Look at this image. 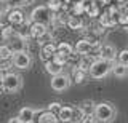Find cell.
<instances>
[{
  "instance_id": "1",
  "label": "cell",
  "mask_w": 128,
  "mask_h": 123,
  "mask_svg": "<svg viewBox=\"0 0 128 123\" xmlns=\"http://www.w3.org/2000/svg\"><path fill=\"white\" fill-rule=\"evenodd\" d=\"M112 67H114V61H107V59H96L93 62V66H91L90 69V77L94 78V80H101V78L107 77L110 72H112Z\"/></svg>"
},
{
  "instance_id": "2",
  "label": "cell",
  "mask_w": 128,
  "mask_h": 123,
  "mask_svg": "<svg viewBox=\"0 0 128 123\" xmlns=\"http://www.w3.org/2000/svg\"><path fill=\"white\" fill-rule=\"evenodd\" d=\"M94 115L99 123H110L117 115V110L110 102H99L94 107Z\"/></svg>"
},
{
  "instance_id": "3",
  "label": "cell",
  "mask_w": 128,
  "mask_h": 123,
  "mask_svg": "<svg viewBox=\"0 0 128 123\" xmlns=\"http://www.w3.org/2000/svg\"><path fill=\"white\" fill-rule=\"evenodd\" d=\"M22 86V78L21 75H18L16 72H6L3 75V91L5 93H18Z\"/></svg>"
},
{
  "instance_id": "4",
  "label": "cell",
  "mask_w": 128,
  "mask_h": 123,
  "mask_svg": "<svg viewBox=\"0 0 128 123\" xmlns=\"http://www.w3.org/2000/svg\"><path fill=\"white\" fill-rule=\"evenodd\" d=\"M53 11L48 8L46 5H38L35 6L34 10H32L30 13V21L32 22H42V24H50L51 21H53Z\"/></svg>"
},
{
  "instance_id": "5",
  "label": "cell",
  "mask_w": 128,
  "mask_h": 123,
  "mask_svg": "<svg viewBox=\"0 0 128 123\" xmlns=\"http://www.w3.org/2000/svg\"><path fill=\"white\" fill-rule=\"evenodd\" d=\"M72 83V77H69L67 74H58V75H53L51 77V90L58 91V93H61V91H66L67 88L70 86Z\"/></svg>"
},
{
  "instance_id": "6",
  "label": "cell",
  "mask_w": 128,
  "mask_h": 123,
  "mask_svg": "<svg viewBox=\"0 0 128 123\" xmlns=\"http://www.w3.org/2000/svg\"><path fill=\"white\" fill-rule=\"evenodd\" d=\"M11 62H13V66L16 67V69L26 70V69H29L30 64H32V58H30V54L24 50V51H18V53H14L13 58H11Z\"/></svg>"
},
{
  "instance_id": "7",
  "label": "cell",
  "mask_w": 128,
  "mask_h": 123,
  "mask_svg": "<svg viewBox=\"0 0 128 123\" xmlns=\"http://www.w3.org/2000/svg\"><path fill=\"white\" fill-rule=\"evenodd\" d=\"M29 34L35 40H42V38H45L48 35V27H46V24H42V22H30Z\"/></svg>"
},
{
  "instance_id": "8",
  "label": "cell",
  "mask_w": 128,
  "mask_h": 123,
  "mask_svg": "<svg viewBox=\"0 0 128 123\" xmlns=\"http://www.w3.org/2000/svg\"><path fill=\"white\" fill-rule=\"evenodd\" d=\"M6 21H8V24H11L14 27H19L26 22V18H24V13L19 8H13L6 13Z\"/></svg>"
},
{
  "instance_id": "9",
  "label": "cell",
  "mask_w": 128,
  "mask_h": 123,
  "mask_svg": "<svg viewBox=\"0 0 128 123\" xmlns=\"http://www.w3.org/2000/svg\"><path fill=\"white\" fill-rule=\"evenodd\" d=\"M35 123H61L58 118V114L51 112V110H40L37 112V117H35Z\"/></svg>"
},
{
  "instance_id": "10",
  "label": "cell",
  "mask_w": 128,
  "mask_h": 123,
  "mask_svg": "<svg viewBox=\"0 0 128 123\" xmlns=\"http://www.w3.org/2000/svg\"><path fill=\"white\" fill-rule=\"evenodd\" d=\"M93 40H90V38H82V40H78L75 43L74 50L75 53L80 54V56H85V54H91V50H93Z\"/></svg>"
},
{
  "instance_id": "11",
  "label": "cell",
  "mask_w": 128,
  "mask_h": 123,
  "mask_svg": "<svg viewBox=\"0 0 128 123\" xmlns=\"http://www.w3.org/2000/svg\"><path fill=\"white\" fill-rule=\"evenodd\" d=\"M58 51V45L53 42H45L42 45V50H40V58L43 59V62L45 61H50V59H53L54 53Z\"/></svg>"
},
{
  "instance_id": "12",
  "label": "cell",
  "mask_w": 128,
  "mask_h": 123,
  "mask_svg": "<svg viewBox=\"0 0 128 123\" xmlns=\"http://www.w3.org/2000/svg\"><path fill=\"white\" fill-rule=\"evenodd\" d=\"M18 117L21 118V120L24 123H35V117H37V110L35 109H32V107H27V106H24L19 109V112H18Z\"/></svg>"
},
{
  "instance_id": "13",
  "label": "cell",
  "mask_w": 128,
  "mask_h": 123,
  "mask_svg": "<svg viewBox=\"0 0 128 123\" xmlns=\"http://www.w3.org/2000/svg\"><path fill=\"white\" fill-rule=\"evenodd\" d=\"M26 43H27L26 38H22L21 35L16 34L14 37H11L10 40H8V46L11 48L13 53H18V51H24V50H26Z\"/></svg>"
},
{
  "instance_id": "14",
  "label": "cell",
  "mask_w": 128,
  "mask_h": 123,
  "mask_svg": "<svg viewBox=\"0 0 128 123\" xmlns=\"http://www.w3.org/2000/svg\"><path fill=\"white\" fill-rule=\"evenodd\" d=\"M58 118L61 123H72L74 122V107L62 106L61 110L58 112Z\"/></svg>"
},
{
  "instance_id": "15",
  "label": "cell",
  "mask_w": 128,
  "mask_h": 123,
  "mask_svg": "<svg viewBox=\"0 0 128 123\" xmlns=\"http://www.w3.org/2000/svg\"><path fill=\"white\" fill-rule=\"evenodd\" d=\"M117 50H115L114 45H102L101 46V58L107 59V61H114L117 58Z\"/></svg>"
},
{
  "instance_id": "16",
  "label": "cell",
  "mask_w": 128,
  "mask_h": 123,
  "mask_svg": "<svg viewBox=\"0 0 128 123\" xmlns=\"http://www.w3.org/2000/svg\"><path fill=\"white\" fill-rule=\"evenodd\" d=\"M94 61H96L94 56H91V54H85V56H80L77 66H78L82 70H85V72H90V69H91V66H93Z\"/></svg>"
},
{
  "instance_id": "17",
  "label": "cell",
  "mask_w": 128,
  "mask_h": 123,
  "mask_svg": "<svg viewBox=\"0 0 128 123\" xmlns=\"http://www.w3.org/2000/svg\"><path fill=\"white\" fill-rule=\"evenodd\" d=\"M85 13L90 18H96L101 14V10H99V5L96 2H91V0H85Z\"/></svg>"
},
{
  "instance_id": "18",
  "label": "cell",
  "mask_w": 128,
  "mask_h": 123,
  "mask_svg": "<svg viewBox=\"0 0 128 123\" xmlns=\"http://www.w3.org/2000/svg\"><path fill=\"white\" fill-rule=\"evenodd\" d=\"M98 18H99V24H101L102 27H106V29H109V27H114L115 24H117V21H115V19L112 18L106 10L101 11V14H99Z\"/></svg>"
},
{
  "instance_id": "19",
  "label": "cell",
  "mask_w": 128,
  "mask_h": 123,
  "mask_svg": "<svg viewBox=\"0 0 128 123\" xmlns=\"http://www.w3.org/2000/svg\"><path fill=\"white\" fill-rule=\"evenodd\" d=\"M67 26H69V29H72V30H82L85 24H83L82 16L72 14V16H69V19H67Z\"/></svg>"
},
{
  "instance_id": "20",
  "label": "cell",
  "mask_w": 128,
  "mask_h": 123,
  "mask_svg": "<svg viewBox=\"0 0 128 123\" xmlns=\"http://www.w3.org/2000/svg\"><path fill=\"white\" fill-rule=\"evenodd\" d=\"M112 74L117 78H125L128 77V66L122 64V62H115L114 67H112Z\"/></svg>"
},
{
  "instance_id": "21",
  "label": "cell",
  "mask_w": 128,
  "mask_h": 123,
  "mask_svg": "<svg viewBox=\"0 0 128 123\" xmlns=\"http://www.w3.org/2000/svg\"><path fill=\"white\" fill-rule=\"evenodd\" d=\"M62 69H64V67H62V66H59V64H56L53 59H50V61H45V70L51 75V77H53V75L61 74V72H62Z\"/></svg>"
},
{
  "instance_id": "22",
  "label": "cell",
  "mask_w": 128,
  "mask_h": 123,
  "mask_svg": "<svg viewBox=\"0 0 128 123\" xmlns=\"http://www.w3.org/2000/svg\"><path fill=\"white\" fill-rule=\"evenodd\" d=\"M86 74L85 70H82L78 66H74L72 67V82H75V83H83L85 82V78H86Z\"/></svg>"
},
{
  "instance_id": "23",
  "label": "cell",
  "mask_w": 128,
  "mask_h": 123,
  "mask_svg": "<svg viewBox=\"0 0 128 123\" xmlns=\"http://www.w3.org/2000/svg\"><path fill=\"white\" fill-rule=\"evenodd\" d=\"M70 10H72V14L82 16V14L85 13V0H75V2L72 3Z\"/></svg>"
},
{
  "instance_id": "24",
  "label": "cell",
  "mask_w": 128,
  "mask_h": 123,
  "mask_svg": "<svg viewBox=\"0 0 128 123\" xmlns=\"http://www.w3.org/2000/svg\"><path fill=\"white\" fill-rule=\"evenodd\" d=\"M13 54L14 53L8 45H0V61H11Z\"/></svg>"
},
{
  "instance_id": "25",
  "label": "cell",
  "mask_w": 128,
  "mask_h": 123,
  "mask_svg": "<svg viewBox=\"0 0 128 123\" xmlns=\"http://www.w3.org/2000/svg\"><path fill=\"white\" fill-rule=\"evenodd\" d=\"M58 51H61V53H64V54H67L69 58L75 53L74 46H72L70 43H67V42H59V43H58Z\"/></svg>"
},
{
  "instance_id": "26",
  "label": "cell",
  "mask_w": 128,
  "mask_h": 123,
  "mask_svg": "<svg viewBox=\"0 0 128 123\" xmlns=\"http://www.w3.org/2000/svg\"><path fill=\"white\" fill-rule=\"evenodd\" d=\"M46 6L53 11V13H58V11H61L64 6H66V3H64V0H48Z\"/></svg>"
},
{
  "instance_id": "27",
  "label": "cell",
  "mask_w": 128,
  "mask_h": 123,
  "mask_svg": "<svg viewBox=\"0 0 128 123\" xmlns=\"http://www.w3.org/2000/svg\"><path fill=\"white\" fill-rule=\"evenodd\" d=\"M16 35V29H14V26H11V24H6L5 27L2 29V38L3 40H10L11 37H14Z\"/></svg>"
},
{
  "instance_id": "28",
  "label": "cell",
  "mask_w": 128,
  "mask_h": 123,
  "mask_svg": "<svg viewBox=\"0 0 128 123\" xmlns=\"http://www.w3.org/2000/svg\"><path fill=\"white\" fill-rule=\"evenodd\" d=\"M69 56H67V54H64V53H61V51H56L54 53V56H53V61L56 62V64H59V66H66L67 62H69Z\"/></svg>"
},
{
  "instance_id": "29",
  "label": "cell",
  "mask_w": 128,
  "mask_h": 123,
  "mask_svg": "<svg viewBox=\"0 0 128 123\" xmlns=\"http://www.w3.org/2000/svg\"><path fill=\"white\" fill-rule=\"evenodd\" d=\"M85 117H86V114L83 112V109L82 107H74V123H82L83 120H85Z\"/></svg>"
},
{
  "instance_id": "30",
  "label": "cell",
  "mask_w": 128,
  "mask_h": 123,
  "mask_svg": "<svg viewBox=\"0 0 128 123\" xmlns=\"http://www.w3.org/2000/svg\"><path fill=\"white\" fill-rule=\"evenodd\" d=\"M80 107L83 109V112H85L86 115H90V114H94L96 104H94V102H91V101H83L82 104H80Z\"/></svg>"
},
{
  "instance_id": "31",
  "label": "cell",
  "mask_w": 128,
  "mask_h": 123,
  "mask_svg": "<svg viewBox=\"0 0 128 123\" xmlns=\"http://www.w3.org/2000/svg\"><path fill=\"white\" fill-rule=\"evenodd\" d=\"M11 0H0V13H2V16L3 14H6L8 11L11 10Z\"/></svg>"
},
{
  "instance_id": "32",
  "label": "cell",
  "mask_w": 128,
  "mask_h": 123,
  "mask_svg": "<svg viewBox=\"0 0 128 123\" xmlns=\"http://www.w3.org/2000/svg\"><path fill=\"white\" fill-rule=\"evenodd\" d=\"M117 58H118V62H122V64L128 66V50H122V51L117 54Z\"/></svg>"
},
{
  "instance_id": "33",
  "label": "cell",
  "mask_w": 128,
  "mask_h": 123,
  "mask_svg": "<svg viewBox=\"0 0 128 123\" xmlns=\"http://www.w3.org/2000/svg\"><path fill=\"white\" fill-rule=\"evenodd\" d=\"M61 107H62L61 102H51V104H48L46 109H48V110H51V112H54V114H58L59 110H61Z\"/></svg>"
},
{
  "instance_id": "34",
  "label": "cell",
  "mask_w": 128,
  "mask_h": 123,
  "mask_svg": "<svg viewBox=\"0 0 128 123\" xmlns=\"http://www.w3.org/2000/svg\"><path fill=\"white\" fill-rule=\"evenodd\" d=\"M118 24H120V26H123V27H126V26H128V13L122 11V14H120V18H118Z\"/></svg>"
},
{
  "instance_id": "35",
  "label": "cell",
  "mask_w": 128,
  "mask_h": 123,
  "mask_svg": "<svg viewBox=\"0 0 128 123\" xmlns=\"http://www.w3.org/2000/svg\"><path fill=\"white\" fill-rule=\"evenodd\" d=\"M8 123H24L19 117H11L10 120H8Z\"/></svg>"
},
{
  "instance_id": "36",
  "label": "cell",
  "mask_w": 128,
  "mask_h": 123,
  "mask_svg": "<svg viewBox=\"0 0 128 123\" xmlns=\"http://www.w3.org/2000/svg\"><path fill=\"white\" fill-rule=\"evenodd\" d=\"M118 8L122 10V11H125V13H128V0L123 3V5H118Z\"/></svg>"
},
{
  "instance_id": "37",
  "label": "cell",
  "mask_w": 128,
  "mask_h": 123,
  "mask_svg": "<svg viewBox=\"0 0 128 123\" xmlns=\"http://www.w3.org/2000/svg\"><path fill=\"white\" fill-rule=\"evenodd\" d=\"M99 3H102L104 6H109V5H112V0H98Z\"/></svg>"
},
{
  "instance_id": "38",
  "label": "cell",
  "mask_w": 128,
  "mask_h": 123,
  "mask_svg": "<svg viewBox=\"0 0 128 123\" xmlns=\"http://www.w3.org/2000/svg\"><path fill=\"white\" fill-rule=\"evenodd\" d=\"M0 91H3V75H0Z\"/></svg>"
},
{
  "instance_id": "39",
  "label": "cell",
  "mask_w": 128,
  "mask_h": 123,
  "mask_svg": "<svg viewBox=\"0 0 128 123\" xmlns=\"http://www.w3.org/2000/svg\"><path fill=\"white\" fill-rule=\"evenodd\" d=\"M125 2H126V0H117V3H118V5H123Z\"/></svg>"
},
{
  "instance_id": "40",
  "label": "cell",
  "mask_w": 128,
  "mask_h": 123,
  "mask_svg": "<svg viewBox=\"0 0 128 123\" xmlns=\"http://www.w3.org/2000/svg\"><path fill=\"white\" fill-rule=\"evenodd\" d=\"M0 16H2V13H0Z\"/></svg>"
}]
</instances>
